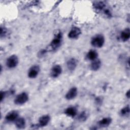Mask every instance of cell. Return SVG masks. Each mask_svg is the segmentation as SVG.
I'll return each instance as SVG.
<instances>
[{"label": "cell", "instance_id": "6da1fadb", "mask_svg": "<svg viewBox=\"0 0 130 130\" xmlns=\"http://www.w3.org/2000/svg\"><path fill=\"white\" fill-rule=\"evenodd\" d=\"M93 7L95 11L106 16L107 18H110L112 16V12L110 8L107 6L104 1H96L93 4Z\"/></svg>", "mask_w": 130, "mask_h": 130}, {"label": "cell", "instance_id": "ffe728a7", "mask_svg": "<svg viewBox=\"0 0 130 130\" xmlns=\"http://www.w3.org/2000/svg\"><path fill=\"white\" fill-rule=\"evenodd\" d=\"M120 115L122 116H127L129 114V107L128 105L123 108L120 112Z\"/></svg>", "mask_w": 130, "mask_h": 130}, {"label": "cell", "instance_id": "9a60e30c", "mask_svg": "<svg viewBox=\"0 0 130 130\" xmlns=\"http://www.w3.org/2000/svg\"><path fill=\"white\" fill-rule=\"evenodd\" d=\"M112 122V119L110 117H105L98 121V124L101 127H107L109 126Z\"/></svg>", "mask_w": 130, "mask_h": 130}, {"label": "cell", "instance_id": "7402d4cb", "mask_svg": "<svg viewBox=\"0 0 130 130\" xmlns=\"http://www.w3.org/2000/svg\"><path fill=\"white\" fill-rule=\"evenodd\" d=\"M6 94V92L5 91H1V101L2 102L3 100L4 99V98H5V95Z\"/></svg>", "mask_w": 130, "mask_h": 130}, {"label": "cell", "instance_id": "ba28073f", "mask_svg": "<svg viewBox=\"0 0 130 130\" xmlns=\"http://www.w3.org/2000/svg\"><path fill=\"white\" fill-rule=\"evenodd\" d=\"M81 34V29L76 26L73 27L69 31L68 37L70 39H77Z\"/></svg>", "mask_w": 130, "mask_h": 130}, {"label": "cell", "instance_id": "ac0fdd59", "mask_svg": "<svg viewBox=\"0 0 130 130\" xmlns=\"http://www.w3.org/2000/svg\"><path fill=\"white\" fill-rule=\"evenodd\" d=\"M98 56V54L97 52L93 50H91L87 53L86 55L87 58L91 61H93L97 58Z\"/></svg>", "mask_w": 130, "mask_h": 130}, {"label": "cell", "instance_id": "e0dca14e", "mask_svg": "<svg viewBox=\"0 0 130 130\" xmlns=\"http://www.w3.org/2000/svg\"><path fill=\"white\" fill-rule=\"evenodd\" d=\"M101 66V61L99 59H96L93 61L90 64V69L92 71H96L98 70Z\"/></svg>", "mask_w": 130, "mask_h": 130}, {"label": "cell", "instance_id": "2e32d148", "mask_svg": "<svg viewBox=\"0 0 130 130\" xmlns=\"http://www.w3.org/2000/svg\"><path fill=\"white\" fill-rule=\"evenodd\" d=\"M15 124L18 128L22 129L25 126V120L23 117H18L15 121Z\"/></svg>", "mask_w": 130, "mask_h": 130}, {"label": "cell", "instance_id": "d6986e66", "mask_svg": "<svg viewBox=\"0 0 130 130\" xmlns=\"http://www.w3.org/2000/svg\"><path fill=\"white\" fill-rule=\"evenodd\" d=\"M88 113L87 112V111H84L80 113V114L78 116V119L79 121L83 122L85 121L88 118Z\"/></svg>", "mask_w": 130, "mask_h": 130}, {"label": "cell", "instance_id": "3957f363", "mask_svg": "<svg viewBox=\"0 0 130 130\" xmlns=\"http://www.w3.org/2000/svg\"><path fill=\"white\" fill-rule=\"evenodd\" d=\"M105 43V38L103 35L98 34L94 36L91 40L92 46L96 48L102 47Z\"/></svg>", "mask_w": 130, "mask_h": 130}, {"label": "cell", "instance_id": "5bb4252c", "mask_svg": "<svg viewBox=\"0 0 130 130\" xmlns=\"http://www.w3.org/2000/svg\"><path fill=\"white\" fill-rule=\"evenodd\" d=\"M64 113L68 116L74 117L77 115V110L75 107H69L65 110Z\"/></svg>", "mask_w": 130, "mask_h": 130}, {"label": "cell", "instance_id": "52a82bcc", "mask_svg": "<svg viewBox=\"0 0 130 130\" xmlns=\"http://www.w3.org/2000/svg\"><path fill=\"white\" fill-rule=\"evenodd\" d=\"M61 67L59 64H56L51 68L50 71V76L52 78H57L61 74Z\"/></svg>", "mask_w": 130, "mask_h": 130}, {"label": "cell", "instance_id": "7c38bea8", "mask_svg": "<svg viewBox=\"0 0 130 130\" xmlns=\"http://www.w3.org/2000/svg\"><path fill=\"white\" fill-rule=\"evenodd\" d=\"M77 66V60L74 58H70L67 62V66L69 70L70 71H74Z\"/></svg>", "mask_w": 130, "mask_h": 130}, {"label": "cell", "instance_id": "30bf717a", "mask_svg": "<svg viewBox=\"0 0 130 130\" xmlns=\"http://www.w3.org/2000/svg\"><path fill=\"white\" fill-rule=\"evenodd\" d=\"M78 90L77 88L75 87H72L68 91L66 95V99L68 100H71L74 99L77 95Z\"/></svg>", "mask_w": 130, "mask_h": 130}, {"label": "cell", "instance_id": "9c48e42d", "mask_svg": "<svg viewBox=\"0 0 130 130\" xmlns=\"http://www.w3.org/2000/svg\"><path fill=\"white\" fill-rule=\"evenodd\" d=\"M18 117V113L17 111L13 110L9 112L6 116L5 119L7 121H15Z\"/></svg>", "mask_w": 130, "mask_h": 130}, {"label": "cell", "instance_id": "603a6c76", "mask_svg": "<svg viewBox=\"0 0 130 130\" xmlns=\"http://www.w3.org/2000/svg\"><path fill=\"white\" fill-rule=\"evenodd\" d=\"M126 96L127 98H129V90H128L126 93Z\"/></svg>", "mask_w": 130, "mask_h": 130}, {"label": "cell", "instance_id": "8992f818", "mask_svg": "<svg viewBox=\"0 0 130 130\" xmlns=\"http://www.w3.org/2000/svg\"><path fill=\"white\" fill-rule=\"evenodd\" d=\"M40 67L38 65L32 66L28 72V77L29 78H35L37 77L40 72Z\"/></svg>", "mask_w": 130, "mask_h": 130}, {"label": "cell", "instance_id": "5b68a950", "mask_svg": "<svg viewBox=\"0 0 130 130\" xmlns=\"http://www.w3.org/2000/svg\"><path fill=\"white\" fill-rule=\"evenodd\" d=\"M18 63V58L16 55H12L6 60V66L10 69L15 68Z\"/></svg>", "mask_w": 130, "mask_h": 130}, {"label": "cell", "instance_id": "7a4b0ae2", "mask_svg": "<svg viewBox=\"0 0 130 130\" xmlns=\"http://www.w3.org/2000/svg\"><path fill=\"white\" fill-rule=\"evenodd\" d=\"M62 40V35L61 32L59 31L56 34L51 42L50 44V47L52 50H55L58 49L61 45Z\"/></svg>", "mask_w": 130, "mask_h": 130}, {"label": "cell", "instance_id": "4fadbf2b", "mask_svg": "<svg viewBox=\"0 0 130 130\" xmlns=\"http://www.w3.org/2000/svg\"><path fill=\"white\" fill-rule=\"evenodd\" d=\"M50 117L48 115H45L41 116L39 119V125L43 127L48 124L50 121Z\"/></svg>", "mask_w": 130, "mask_h": 130}, {"label": "cell", "instance_id": "44dd1931", "mask_svg": "<svg viewBox=\"0 0 130 130\" xmlns=\"http://www.w3.org/2000/svg\"><path fill=\"white\" fill-rule=\"evenodd\" d=\"M7 29L5 27H3L1 26V32H0V36L1 38H2L3 37H5L7 34Z\"/></svg>", "mask_w": 130, "mask_h": 130}, {"label": "cell", "instance_id": "277c9868", "mask_svg": "<svg viewBox=\"0 0 130 130\" xmlns=\"http://www.w3.org/2000/svg\"><path fill=\"white\" fill-rule=\"evenodd\" d=\"M28 100V94L25 92H23L21 93L18 94L14 99V102L16 105H21L25 104Z\"/></svg>", "mask_w": 130, "mask_h": 130}, {"label": "cell", "instance_id": "8fae6325", "mask_svg": "<svg viewBox=\"0 0 130 130\" xmlns=\"http://www.w3.org/2000/svg\"><path fill=\"white\" fill-rule=\"evenodd\" d=\"M130 37V30L129 28H126L122 30L120 35V38L123 42L128 41Z\"/></svg>", "mask_w": 130, "mask_h": 130}]
</instances>
